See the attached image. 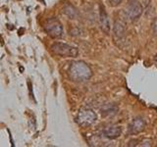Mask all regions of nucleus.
<instances>
[{
    "label": "nucleus",
    "instance_id": "f257e3e1",
    "mask_svg": "<svg viewBox=\"0 0 157 147\" xmlns=\"http://www.w3.org/2000/svg\"><path fill=\"white\" fill-rule=\"evenodd\" d=\"M68 75L74 81L83 82L91 77L92 71L90 66L83 61H74L69 67Z\"/></svg>",
    "mask_w": 157,
    "mask_h": 147
},
{
    "label": "nucleus",
    "instance_id": "f03ea898",
    "mask_svg": "<svg viewBox=\"0 0 157 147\" xmlns=\"http://www.w3.org/2000/svg\"><path fill=\"white\" fill-rule=\"evenodd\" d=\"M97 120V115L95 114V112L92 109L90 108H82L78 111L76 122L78 123V125H80L81 126L86 127L93 125Z\"/></svg>",
    "mask_w": 157,
    "mask_h": 147
},
{
    "label": "nucleus",
    "instance_id": "7ed1b4c3",
    "mask_svg": "<svg viewBox=\"0 0 157 147\" xmlns=\"http://www.w3.org/2000/svg\"><path fill=\"white\" fill-rule=\"evenodd\" d=\"M51 50L57 55L63 57H76L78 54V50L76 47L63 42H56L52 44Z\"/></svg>",
    "mask_w": 157,
    "mask_h": 147
},
{
    "label": "nucleus",
    "instance_id": "20e7f679",
    "mask_svg": "<svg viewBox=\"0 0 157 147\" xmlns=\"http://www.w3.org/2000/svg\"><path fill=\"white\" fill-rule=\"evenodd\" d=\"M142 11H144V9H142V6L139 0H129L125 8L126 16L131 21H136V20L140 19Z\"/></svg>",
    "mask_w": 157,
    "mask_h": 147
},
{
    "label": "nucleus",
    "instance_id": "39448f33",
    "mask_svg": "<svg viewBox=\"0 0 157 147\" xmlns=\"http://www.w3.org/2000/svg\"><path fill=\"white\" fill-rule=\"evenodd\" d=\"M44 29L48 33V36L53 38H59L63 36V26L56 18L47 20L44 24Z\"/></svg>",
    "mask_w": 157,
    "mask_h": 147
},
{
    "label": "nucleus",
    "instance_id": "423d86ee",
    "mask_svg": "<svg viewBox=\"0 0 157 147\" xmlns=\"http://www.w3.org/2000/svg\"><path fill=\"white\" fill-rule=\"evenodd\" d=\"M145 126H146V123L142 118L140 117L135 118V119L130 123L129 126H128V134L132 135L139 134L144 130Z\"/></svg>",
    "mask_w": 157,
    "mask_h": 147
},
{
    "label": "nucleus",
    "instance_id": "0eeeda50",
    "mask_svg": "<svg viewBox=\"0 0 157 147\" xmlns=\"http://www.w3.org/2000/svg\"><path fill=\"white\" fill-rule=\"evenodd\" d=\"M122 134V127L120 126H108L102 130V135L108 139H116Z\"/></svg>",
    "mask_w": 157,
    "mask_h": 147
},
{
    "label": "nucleus",
    "instance_id": "6e6552de",
    "mask_svg": "<svg viewBox=\"0 0 157 147\" xmlns=\"http://www.w3.org/2000/svg\"><path fill=\"white\" fill-rule=\"evenodd\" d=\"M113 32H114V40L117 43L119 41L125 40V38H126V27H125V24L122 21L118 20V21L115 22Z\"/></svg>",
    "mask_w": 157,
    "mask_h": 147
},
{
    "label": "nucleus",
    "instance_id": "1a4fd4ad",
    "mask_svg": "<svg viewBox=\"0 0 157 147\" xmlns=\"http://www.w3.org/2000/svg\"><path fill=\"white\" fill-rule=\"evenodd\" d=\"M99 23H100V28L105 33L110 32V23L109 19H108V15L105 11V8L102 4H100V9H99Z\"/></svg>",
    "mask_w": 157,
    "mask_h": 147
},
{
    "label": "nucleus",
    "instance_id": "9d476101",
    "mask_svg": "<svg viewBox=\"0 0 157 147\" xmlns=\"http://www.w3.org/2000/svg\"><path fill=\"white\" fill-rule=\"evenodd\" d=\"M119 112V107H118L114 103H108V104L103 105L100 108V113L102 117L104 118H111L114 117Z\"/></svg>",
    "mask_w": 157,
    "mask_h": 147
},
{
    "label": "nucleus",
    "instance_id": "9b49d317",
    "mask_svg": "<svg viewBox=\"0 0 157 147\" xmlns=\"http://www.w3.org/2000/svg\"><path fill=\"white\" fill-rule=\"evenodd\" d=\"M63 12L68 18L70 19H77L78 17V10L73 6L72 4L67 3L63 8Z\"/></svg>",
    "mask_w": 157,
    "mask_h": 147
},
{
    "label": "nucleus",
    "instance_id": "f8f14e48",
    "mask_svg": "<svg viewBox=\"0 0 157 147\" xmlns=\"http://www.w3.org/2000/svg\"><path fill=\"white\" fill-rule=\"evenodd\" d=\"M152 141H151V139H142V140H140V141H139V144H137V146H151L152 144Z\"/></svg>",
    "mask_w": 157,
    "mask_h": 147
},
{
    "label": "nucleus",
    "instance_id": "ddd939ff",
    "mask_svg": "<svg viewBox=\"0 0 157 147\" xmlns=\"http://www.w3.org/2000/svg\"><path fill=\"white\" fill-rule=\"evenodd\" d=\"M107 1L112 7H116V6H118V5H120L122 3L123 0H107Z\"/></svg>",
    "mask_w": 157,
    "mask_h": 147
},
{
    "label": "nucleus",
    "instance_id": "4468645a",
    "mask_svg": "<svg viewBox=\"0 0 157 147\" xmlns=\"http://www.w3.org/2000/svg\"><path fill=\"white\" fill-rule=\"evenodd\" d=\"M152 31H153V33L155 36H157V18L152 23Z\"/></svg>",
    "mask_w": 157,
    "mask_h": 147
},
{
    "label": "nucleus",
    "instance_id": "2eb2a0df",
    "mask_svg": "<svg viewBox=\"0 0 157 147\" xmlns=\"http://www.w3.org/2000/svg\"><path fill=\"white\" fill-rule=\"evenodd\" d=\"M81 33V31L78 28H74L73 31H71V34L72 36H78Z\"/></svg>",
    "mask_w": 157,
    "mask_h": 147
},
{
    "label": "nucleus",
    "instance_id": "dca6fc26",
    "mask_svg": "<svg viewBox=\"0 0 157 147\" xmlns=\"http://www.w3.org/2000/svg\"><path fill=\"white\" fill-rule=\"evenodd\" d=\"M28 85H29V94H31V97L33 98V87H32V83L31 82H28Z\"/></svg>",
    "mask_w": 157,
    "mask_h": 147
},
{
    "label": "nucleus",
    "instance_id": "f3484780",
    "mask_svg": "<svg viewBox=\"0 0 157 147\" xmlns=\"http://www.w3.org/2000/svg\"><path fill=\"white\" fill-rule=\"evenodd\" d=\"M154 62L156 64V66H157V53H156V55L154 56Z\"/></svg>",
    "mask_w": 157,
    "mask_h": 147
}]
</instances>
